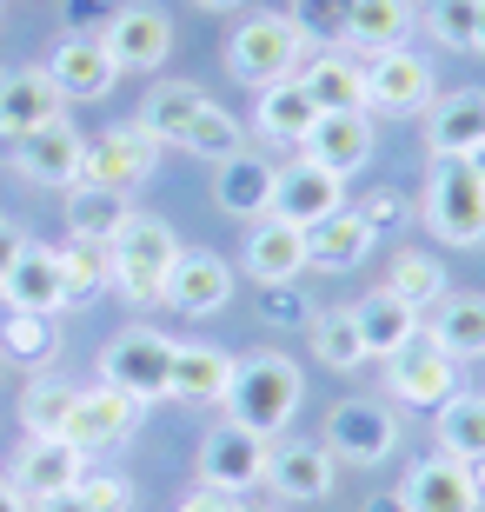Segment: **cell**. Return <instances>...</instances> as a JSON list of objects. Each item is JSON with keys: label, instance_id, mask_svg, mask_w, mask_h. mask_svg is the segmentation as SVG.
<instances>
[{"label": "cell", "instance_id": "18", "mask_svg": "<svg viewBox=\"0 0 485 512\" xmlns=\"http://www.w3.org/2000/svg\"><path fill=\"white\" fill-rule=\"evenodd\" d=\"M426 147H432V160H472V153H485V94L479 87H459V94L432 100Z\"/></svg>", "mask_w": 485, "mask_h": 512}, {"label": "cell", "instance_id": "31", "mask_svg": "<svg viewBox=\"0 0 485 512\" xmlns=\"http://www.w3.org/2000/svg\"><path fill=\"white\" fill-rule=\"evenodd\" d=\"M226 386H233V353H220V346H173V399L226 406Z\"/></svg>", "mask_w": 485, "mask_h": 512}, {"label": "cell", "instance_id": "37", "mask_svg": "<svg viewBox=\"0 0 485 512\" xmlns=\"http://www.w3.org/2000/svg\"><path fill=\"white\" fill-rule=\"evenodd\" d=\"M313 360L333 366V373H359V366H366V340H359L353 306H326L313 320Z\"/></svg>", "mask_w": 485, "mask_h": 512}, {"label": "cell", "instance_id": "14", "mask_svg": "<svg viewBox=\"0 0 485 512\" xmlns=\"http://www.w3.org/2000/svg\"><path fill=\"white\" fill-rule=\"evenodd\" d=\"M386 386L399 406H446L459 393V360H446L432 340H412L386 360Z\"/></svg>", "mask_w": 485, "mask_h": 512}, {"label": "cell", "instance_id": "44", "mask_svg": "<svg viewBox=\"0 0 485 512\" xmlns=\"http://www.w3.org/2000/svg\"><path fill=\"white\" fill-rule=\"evenodd\" d=\"M260 300H266V320H273V326H313V300L299 293V280L260 286Z\"/></svg>", "mask_w": 485, "mask_h": 512}, {"label": "cell", "instance_id": "40", "mask_svg": "<svg viewBox=\"0 0 485 512\" xmlns=\"http://www.w3.org/2000/svg\"><path fill=\"white\" fill-rule=\"evenodd\" d=\"M286 20L306 34V47H346L353 40V0H293Z\"/></svg>", "mask_w": 485, "mask_h": 512}, {"label": "cell", "instance_id": "1", "mask_svg": "<svg viewBox=\"0 0 485 512\" xmlns=\"http://www.w3.org/2000/svg\"><path fill=\"white\" fill-rule=\"evenodd\" d=\"M299 399H306V373H299L286 353H246V360H233V386H226V413H233V426H246V433L260 439H280L286 419L299 413Z\"/></svg>", "mask_w": 485, "mask_h": 512}, {"label": "cell", "instance_id": "50", "mask_svg": "<svg viewBox=\"0 0 485 512\" xmlns=\"http://www.w3.org/2000/svg\"><path fill=\"white\" fill-rule=\"evenodd\" d=\"M34 512H94V506H87V499L67 486V493H54V499H34Z\"/></svg>", "mask_w": 485, "mask_h": 512}, {"label": "cell", "instance_id": "52", "mask_svg": "<svg viewBox=\"0 0 485 512\" xmlns=\"http://www.w3.org/2000/svg\"><path fill=\"white\" fill-rule=\"evenodd\" d=\"M0 512H27V499H20L14 479H0Z\"/></svg>", "mask_w": 485, "mask_h": 512}, {"label": "cell", "instance_id": "30", "mask_svg": "<svg viewBox=\"0 0 485 512\" xmlns=\"http://www.w3.org/2000/svg\"><path fill=\"white\" fill-rule=\"evenodd\" d=\"M206 107H213L206 87H193V80H160V87L140 100V120H133V127H147L160 147H180V133H187Z\"/></svg>", "mask_w": 485, "mask_h": 512}, {"label": "cell", "instance_id": "10", "mask_svg": "<svg viewBox=\"0 0 485 512\" xmlns=\"http://www.w3.org/2000/svg\"><path fill=\"white\" fill-rule=\"evenodd\" d=\"M160 300H167L180 320H213V313L233 300V266H226L220 253H206V247H180Z\"/></svg>", "mask_w": 485, "mask_h": 512}, {"label": "cell", "instance_id": "34", "mask_svg": "<svg viewBox=\"0 0 485 512\" xmlns=\"http://www.w3.org/2000/svg\"><path fill=\"white\" fill-rule=\"evenodd\" d=\"M379 293H392L399 306H412V313H432V306L446 300L452 286H446V266L432 260V253H392V266H386V286Z\"/></svg>", "mask_w": 485, "mask_h": 512}, {"label": "cell", "instance_id": "42", "mask_svg": "<svg viewBox=\"0 0 485 512\" xmlns=\"http://www.w3.org/2000/svg\"><path fill=\"white\" fill-rule=\"evenodd\" d=\"M0 353L20 360V366L54 360V320H47V313H7V320H0Z\"/></svg>", "mask_w": 485, "mask_h": 512}, {"label": "cell", "instance_id": "51", "mask_svg": "<svg viewBox=\"0 0 485 512\" xmlns=\"http://www.w3.org/2000/svg\"><path fill=\"white\" fill-rule=\"evenodd\" d=\"M466 479H472V499H479V512H485V453L466 459Z\"/></svg>", "mask_w": 485, "mask_h": 512}, {"label": "cell", "instance_id": "6", "mask_svg": "<svg viewBox=\"0 0 485 512\" xmlns=\"http://www.w3.org/2000/svg\"><path fill=\"white\" fill-rule=\"evenodd\" d=\"M133 433H140V399L113 393V386L100 380V386H80L74 419H67V433H60V439H67L80 459H100V453H120Z\"/></svg>", "mask_w": 485, "mask_h": 512}, {"label": "cell", "instance_id": "39", "mask_svg": "<svg viewBox=\"0 0 485 512\" xmlns=\"http://www.w3.org/2000/svg\"><path fill=\"white\" fill-rule=\"evenodd\" d=\"M412 34V0H353V40L346 47H399Z\"/></svg>", "mask_w": 485, "mask_h": 512}, {"label": "cell", "instance_id": "38", "mask_svg": "<svg viewBox=\"0 0 485 512\" xmlns=\"http://www.w3.org/2000/svg\"><path fill=\"white\" fill-rule=\"evenodd\" d=\"M60 253V293H67V306H87L100 300L113 286V260L107 247H87V240H74V247H54Z\"/></svg>", "mask_w": 485, "mask_h": 512}, {"label": "cell", "instance_id": "13", "mask_svg": "<svg viewBox=\"0 0 485 512\" xmlns=\"http://www.w3.org/2000/svg\"><path fill=\"white\" fill-rule=\"evenodd\" d=\"M346 207V180H333L326 167H313V160H293V167L273 173V220H286V227H319L326 213Z\"/></svg>", "mask_w": 485, "mask_h": 512}, {"label": "cell", "instance_id": "11", "mask_svg": "<svg viewBox=\"0 0 485 512\" xmlns=\"http://www.w3.org/2000/svg\"><path fill=\"white\" fill-rule=\"evenodd\" d=\"M366 107L373 114H426L432 107V67L412 47H379L366 67Z\"/></svg>", "mask_w": 485, "mask_h": 512}, {"label": "cell", "instance_id": "4", "mask_svg": "<svg viewBox=\"0 0 485 512\" xmlns=\"http://www.w3.org/2000/svg\"><path fill=\"white\" fill-rule=\"evenodd\" d=\"M299 60H306V34H299L286 14H246L240 34L226 40V67L240 87H273V80L299 74Z\"/></svg>", "mask_w": 485, "mask_h": 512}, {"label": "cell", "instance_id": "24", "mask_svg": "<svg viewBox=\"0 0 485 512\" xmlns=\"http://www.w3.org/2000/svg\"><path fill=\"white\" fill-rule=\"evenodd\" d=\"M80 473H87V459L67 446V439H27L14 453V486H20V499H54V493H67V486H80Z\"/></svg>", "mask_w": 485, "mask_h": 512}, {"label": "cell", "instance_id": "26", "mask_svg": "<svg viewBox=\"0 0 485 512\" xmlns=\"http://www.w3.org/2000/svg\"><path fill=\"white\" fill-rule=\"evenodd\" d=\"M373 240L379 233L366 227L353 207H339V213H326L319 227H306V266H319V273H353V266L373 253Z\"/></svg>", "mask_w": 485, "mask_h": 512}, {"label": "cell", "instance_id": "17", "mask_svg": "<svg viewBox=\"0 0 485 512\" xmlns=\"http://www.w3.org/2000/svg\"><path fill=\"white\" fill-rule=\"evenodd\" d=\"M399 506L406 512H479L472 499V479H466V459H412L406 479H399Z\"/></svg>", "mask_w": 485, "mask_h": 512}, {"label": "cell", "instance_id": "36", "mask_svg": "<svg viewBox=\"0 0 485 512\" xmlns=\"http://www.w3.org/2000/svg\"><path fill=\"white\" fill-rule=\"evenodd\" d=\"M439 413V453L446 459H479L485 453V393H452Z\"/></svg>", "mask_w": 485, "mask_h": 512}, {"label": "cell", "instance_id": "22", "mask_svg": "<svg viewBox=\"0 0 485 512\" xmlns=\"http://www.w3.org/2000/svg\"><path fill=\"white\" fill-rule=\"evenodd\" d=\"M0 300H7V313H47L54 320L60 306H67V293H60V253L54 247H20V260L0 280Z\"/></svg>", "mask_w": 485, "mask_h": 512}, {"label": "cell", "instance_id": "29", "mask_svg": "<svg viewBox=\"0 0 485 512\" xmlns=\"http://www.w3.org/2000/svg\"><path fill=\"white\" fill-rule=\"evenodd\" d=\"M446 360H485V293H446L432 306V333H426Z\"/></svg>", "mask_w": 485, "mask_h": 512}, {"label": "cell", "instance_id": "35", "mask_svg": "<svg viewBox=\"0 0 485 512\" xmlns=\"http://www.w3.org/2000/svg\"><path fill=\"white\" fill-rule=\"evenodd\" d=\"M74 399H80L74 380H60V373H34L27 393H20L27 439H60V433H67V419H74Z\"/></svg>", "mask_w": 485, "mask_h": 512}, {"label": "cell", "instance_id": "5", "mask_svg": "<svg viewBox=\"0 0 485 512\" xmlns=\"http://www.w3.org/2000/svg\"><path fill=\"white\" fill-rule=\"evenodd\" d=\"M173 346L167 333H153V326H127L120 340L100 353V380L113 386V393H127V399H173Z\"/></svg>", "mask_w": 485, "mask_h": 512}, {"label": "cell", "instance_id": "15", "mask_svg": "<svg viewBox=\"0 0 485 512\" xmlns=\"http://www.w3.org/2000/svg\"><path fill=\"white\" fill-rule=\"evenodd\" d=\"M14 167H20V180H34V187H74L80 167H87V140H80L67 120H47V127L14 140Z\"/></svg>", "mask_w": 485, "mask_h": 512}, {"label": "cell", "instance_id": "7", "mask_svg": "<svg viewBox=\"0 0 485 512\" xmlns=\"http://www.w3.org/2000/svg\"><path fill=\"white\" fill-rule=\"evenodd\" d=\"M326 453L346 459V466H379V459L399 453V419L379 399H339L326 413Z\"/></svg>", "mask_w": 485, "mask_h": 512}, {"label": "cell", "instance_id": "45", "mask_svg": "<svg viewBox=\"0 0 485 512\" xmlns=\"http://www.w3.org/2000/svg\"><path fill=\"white\" fill-rule=\"evenodd\" d=\"M80 499L94 512H133V486L120 473H80V486H74Z\"/></svg>", "mask_w": 485, "mask_h": 512}, {"label": "cell", "instance_id": "53", "mask_svg": "<svg viewBox=\"0 0 485 512\" xmlns=\"http://www.w3.org/2000/svg\"><path fill=\"white\" fill-rule=\"evenodd\" d=\"M366 512H406V506H399V493H373V499H366Z\"/></svg>", "mask_w": 485, "mask_h": 512}, {"label": "cell", "instance_id": "16", "mask_svg": "<svg viewBox=\"0 0 485 512\" xmlns=\"http://www.w3.org/2000/svg\"><path fill=\"white\" fill-rule=\"evenodd\" d=\"M339 479V459L319 446V439H280V446H266V486L280 499H326Z\"/></svg>", "mask_w": 485, "mask_h": 512}, {"label": "cell", "instance_id": "12", "mask_svg": "<svg viewBox=\"0 0 485 512\" xmlns=\"http://www.w3.org/2000/svg\"><path fill=\"white\" fill-rule=\"evenodd\" d=\"M100 40H107V54H113L120 74H153V67L173 54V20L160 14V7H113Z\"/></svg>", "mask_w": 485, "mask_h": 512}, {"label": "cell", "instance_id": "56", "mask_svg": "<svg viewBox=\"0 0 485 512\" xmlns=\"http://www.w3.org/2000/svg\"><path fill=\"white\" fill-rule=\"evenodd\" d=\"M246 512H266V506H246Z\"/></svg>", "mask_w": 485, "mask_h": 512}, {"label": "cell", "instance_id": "8", "mask_svg": "<svg viewBox=\"0 0 485 512\" xmlns=\"http://www.w3.org/2000/svg\"><path fill=\"white\" fill-rule=\"evenodd\" d=\"M260 479H266V439L260 433H246V426L226 419V426H213V433L200 439V486L246 499Z\"/></svg>", "mask_w": 485, "mask_h": 512}, {"label": "cell", "instance_id": "46", "mask_svg": "<svg viewBox=\"0 0 485 512\" xmlns=\"http://www.w3.org/2000/svg\"><path fill=\"white\" fill-rule=\"evenodd\" d=\"M353 213H359V220H366V227H373V233H392V227H399V220H406V200H399V193H392V187H379L373 200H366V207H353Z\"/></svg>", "mask_w": 485, "mask_h": 512}, {"label": "cell", "instance_id": "9", "mask_svg": "<svg viewBox=\"0 0 485 512\" xmlns=\"http://www.w3.org/2000/svg\"><path fill=\"white\" fill-rule=\"evenodd\" d=\"M153 167H160V140H153L147 127H107L100 140H87L80 180H87V187H107V193H133Z\"/></svg>", "mask_w": 485, "mask_h": 512}, {"label": "cell", "instance_id": "33", "mask_svg": "<svg viewBox=\"0 0 485 512\" xmlns=\"http://www.w3.org/2000/svg\"><path fill=\"white\" fill-rule=\"evenodd\" d=\"M127 193H107V187H87V180H74L67 187V233L74 240H87V247H113V233L127 227Z\"/></svg>", "mask_w": 485, "mask_h": 512}, {"label": "cell", "instance_id": "54", "mask_svg": "<svg viewBox=\"0 0 485 512\" xmlns=\"http://www.w3.org/2000/svg\"><path fill=\"white\" fill-rule=\"evenodd\" d=\"M472 54H485V0H479V34H472Z\"/></svg>", "mask_w": 485, "mask_h": 512}, {"label": "cell", "instance_id": "2", "mask_svg": "<svg viewBox=\"0 0 485 512\" xmlns=\"http://www.w3.org/2000/svg\"><path fill=\"white\" fill-rule=\"evenodd\" d=\"M107 260H113L120 300L153 306L160 293H167V273H173V260H180V240H173V227L160 220V213H127V227L113 233Z\"/></svg>", "mask_w": 485, "mask_h": 512}, {"label": "cell", "instance_id": "3", "mask_svg": "<svg viewBox=\"0 0 485 512\" xmlns=\"http://www.w3.org/2000/svg\"><path fill=\"white\" fill-rule=\"evenodd\" d=\"M419 213H426V227L446 247H479L485 240V173H479V160H432Z\"/></svg>", "mask_w": 485, "mask_h": 512}, {"label": "cell", "instance_id": "43", "mask_svg": "<svg viewBox=\"0 0 485 512\" xmlns=\"http://www.w3.org/2000/svg\"><path fill=\"white\" fill-rule=\"evenodd\" d=\"M426 27L439 47L452 54H472V34H479V0H426Z\"/></svg>", "mask_w": 485, "mask_h": 512}, {"label": "cell", "instance_id": "47", "mask_svg": "<svg viewBox=\"0 0 485 512\" xmlns=\"http://www.w3.org/2000/svg\"><path fill=\"white\" fill-rule=\"evenodd\" d=\"M180 512H246V499H233V493H213V486H200V493H187V499H180Z\"/></svg>", "mask_w": 485, "mask_h": 512}, {"label": "cell", "instance_id": "19", "mask_svg": "<svg viewBox=\"0 0 485 512\" xmlns=\"http://www.w3.org/2000/svg\"><path fill=\"white\" fill-rule=\"evenodd\" d=\"M47 80L60 87V100H100L120 80V67H113L100 34H67L54 47V60H47Z\"/></svg>", "mask_w": 485, "mask_h": 512}, {"label": "cell", "instance_id": "49", "mask_svg": "<svg viewBox=\"0 0 485 512\" xmlns=\"http://www.w3.org/2000/svg\"><path fill=\"white\" fill-rule=\"evenodd\" d=\"M20 247H27V233H20L14 220H0V280H7V266L20 260Z\"/></svg>", "mask_w": 485, "mask_h": 512}, {"label": "cell", "instance_id": "20", "mask_svg": "<svg viewBox=\"0 0 485 512\" xmlns=\"http://www.w3.org/2000/svg\"><path fill=\"white\" fill-rule=\"evenodd\" d=\"M47 120H60V87L47 80V67H7L0 74V133L20 140Z\"/></svg>", "mask_w": 485, "mask_h": 512}, {"label": "cell", "instance_id": "32", "mask_svg": "<svg viewBox=\"0 0 485 512\" xmlns=\"http://www.w3.org/2000/svg\"><path fill=\"white\" fill-rule=\"evenodd\" d=\"M353 320H359V340H366V360H392L399 346L419 340V313L399 306L392 293H366V300L353 306Z\"/></svg>", "mask_w": 485, "mask_h": 512}, {"label": "cell", "instance_id": "25", "mask_svg": "<svg viewBox=\"0 0 485 512\" xmlns=\"http://www.w3.org/2000/svg\"><path fill=\"white\" fill-rule=\"evenodd\" d=\"M273 160H260V153H233V160H220L213 167V200H220V213H233V220H266V207H273Z\"/></svg>", "mask_w": 485, "mask_h": 512}, {"label": "cell", "instance_id": "23", "mask_svg": "<svg viewBox=\"0 0 485 512\" xmlns=\"http://www.w3.org/2000/svg\"><path fill=\"white\" fill-rule=\"evenodd\" d=\"M240 260H246V273L260 286H273V280H299L306 273V227H286V220H253L246 227V247H240Z\"/></svg>", "mask_w": 485, "mask_h": 512}, {"label": "cell", "instance_id": "28", "mask_svg": "<svg viewBox=\"0 0 485 512\" xmlns=\"http://www.w3.org/2000/svg\"><path fill=\"white\" fill-rule=\"evenodd\" d=\"M299 87L319 100V114H366V67L346 54L299 60Z\"/></svg>", "mask_w": 485, "mask_h": 512}, {"label": "cell", "instance_id": "21", "mask_svg": "<svg viewBox=\"0 0 485 512\" xmlns=\"http://www.w3.org/2000/svg\"><path fill=\"white\" fill-rule=\"evenodd\" d=\"M306 160L326 167L333 180H353L373 160V120L366 114H319V127L306 133Z\"/></svg>", "mask_w": 485, "mask_h": 512}, {"label": "cell", "instance_id": "48", "mask_svg": "<svg viewBox=\"0 0 485 512\" xmlns=\"http://www.w3.org/2000/svg\"><path fill=\"white\" fill-rule=\"evenodd\" d=\"M67 20H74V34H80V27H94V20L107 27L113 7H107V0H67Z\"/></svg>", "mask_w": 485, "mask_h": 512}, {"label": "cell", "instance_id": "27", "mask_svg": "<svg viewBox=\"0 0 485 512\" xmlns=\"http://www.w3.org/2000/svg\"><path fill=\"white\" fill-rule=\"evenodd\" d=\"M253 127L266 133V140H286V147H306V133L319 127V100L299 87V74L273 80V87H260V107H253Z\"/></svg>", "mask_w": 485, "mask_h": 512}, {"label": "cell", "instance_id": "55", "mask_svg": "<svg viewBox=\"0 0 485 512\" xmlns=\"http://www.w3.org/2000/svg\"><path fill=\"white\" fill-rule=\"evenodd\" d=\"M193 7H213V14H226V7H240V0H193Z\"/></svg>", "mask_w": 485, "mask_h": 512}, {"label": "cell", "instance_id": "41", "mask_svg": "<svg viewBox=\"0 0 485 512\" xmlns=\"http://www.w3.org/2000/svg\"><path fill=\"white\" fill-rule=\"evenodd\" d=\"M180 147H187V153H200V160H213V167H220V160L246 153V127H240L233 114H226V107H206V114L193 120L187 133H180Z\"/></svg>", "mask_w": 485, "mask_h": 512}]
</instances>
